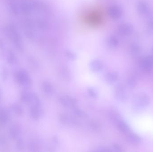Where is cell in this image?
<instances>
[{"label":"cell","instance_id":"1","mask_svg":"<svg viewBox=\"0 0 153 152\" xmlns=\"http://www.w3.org/2000/svg\"><path fill=\"white\" fill-rule=\"evenodd\" d=\"M150 103V98L147 94L140 93L134 96L133 101V107L136 111H139L146 108Z\"/></svg>","mask_w":153,"mask_h":152},{"label":"cell","instance_id":"2","mask_svg":"<svg viewBox=\"0 0 153 152\" xmlns=\"http://www.w3.org/2000/svg\"><path fill=\"white\" fill-rule=\"evenodd\" d=\"M115 95L117 99L121 102H126L128 100V95L126 90L121 84H119L115 87Z\"/></svg>","mask_w":153,"mask_h":152},{"label":"cell","instance_id":"3","mask_svg":"<svg viewBox=\"0 0 153 152\" xmlns=\"http://www.w3.org/2000/svg\"><path fill=\"white\" fill-rule=\"evenodd\" d=\"M140 66L146 72L151 71L153 68V57L147 56L144 58L141 61Z\"/></svg>","mask_w":153,"mask_h":152},{"label":"cell","instance_id":"4","mask_svg":"<svg viewBox=\"0 0 153 152\" xmlns=\"http://www.w3.org/2000/svg\"><path fill=\"white\" fill-rule=\"evenodd\" d=\"M60 120L63 124L68 126H76L79 124L76 119L67 114H62L60 115Z\"/></svg>","mask_w":153,"mask_h":152},{"label":"cell","instance_id":"5","mask_svg":"<svg viewBox=\"0 0 153 152\" xmlns=\"http://www.w3.org/2000/svg\"><path fill=\"white\" fill-rule=\"evenodd\" d=\"M59 100L62 105L67 108H74L76 104V100L68 96H61Z\"/></svg>","mask_w":153,"mask_h":152},{"label":"cell","instance_id":"6","mask_svg":"<svg viewBox=\"0 0 153 152\" xmlns=\"http://www.w3.org/2000/svg\"><path fill=\"white\" fill-rule=\"evenodd\" d=\"M118 31L121 35L128 36L133 33V27L129 24H122L119 27Z\"/></svg>","mask_w":153,"mask_h":152},{"label":"cell","instance_id":"7","mask_svg":"<svg viewBox=\"0 0 153 152\" xmlns=\"http://www.w3.org/2000/svg\"><path fill=\"white\" fill-rule=\"evenodd\" d=\"M137 10L141 15H146L150 12L149 6L146 1H141L137 5Z\"/></svg>","mask_w":153,"mask_h":152},{"label":"cell","instance_id":"8","mask_svg":"<svg viewBox=\"0 0 153 152\" xmlns=\"http://www.w3.org/2000/svg\"><path fill=\"white\" fill-rule=\"evenodd\" d=\"M127 140L129 143L134 145L140 144L141 142V138L136 133H128L127 137Z\"/></svg>","mask_w":153,"mask_h":152},{"label":"cell","instance_id":"9","mask_svg":"<svg viewBox=\"0 0 153 152\" xmlns=\"http://www.w3.org/2000/svg\"><path fill=\"white\" fill-rule=\"evenodd\" d=\"M117 124L119 130L123 133L128 134L130 132V127L124 120H121L117 122Z\"/></svg>","mask_w":153,"mask_h":152},{"label":"cell","instance_id":"10","mask_svg":"<svg viewBox=\"0 0 153 152\" xmlns=\"http://www.w3.org/2000/svg\"><path fill=\"white\" fill-rule=\"evenodd\" d=\"M90 68L94 72H99L102 70L103 65L102 63L100 60H95L92 61L90 63Z\"/></svg>","mask_w":153,"mask_h":152},{"label":"cell","instance_id":"11","mask_svg":"<svg viewBox=\"0 0 153 152\" xmlns=\"http://www.w3.org/2000/svg\"><path fill=\"white\" fill-rule=\"evenodd\" d=\"M110 14L112 17L114 19H118L121 17L122 14V12L119 7L114 6L110 9Z\"/></svg>","mask_w":153,"mask_h":152},{"label":"cell","instance_id":"12","mask_svg":"<svg viewBox=\"0 0 153 152\" xmlns=\"http://www.w3.org/2000/svg\"><path fill=\"white\" fill-rule=\"evenodd\" d=\"M43 89L44 93L47 95L50 96L52 95L53 91V87L49 82H45L43 84Z\"/></svg>","mask_w":153,"mask_h":152},{"label":"cell","instance_id":"13","mask_svg":"<svg viewBox=\"0 0 153 152\" xmlns=\"http://www.w3.org/2000/svg\"><path fill=\"white\" fill-rule=\"evenodd\" d=\"M118 78V74L116 72H109L106 75V80L109 83H114L117 80Z\"/></svg>","mask_w":153,"mask_h":152},{"label":"cell","instance_id":"14","mask_svg":"<svg viewBox=\"0 0 153 152\" xmlns=\"http://www.w3.org/2000/svg\"><path fill=\"white\" fill-rule=\"evenodd\" d=\"M148 27L149 30L153 31V12H150L146 15Z\"/></svg>","mask_w":153,"mask_h":152},{"label":"cell","instance_id":"15","mask_svg":"<svg viewBox=\"0 0 153 152\" xmlns=\"http://www.w3.org/2000/svg\"><path fill=\"white\" fill-rule=\"evenodd\" d=\"M130 50L133 55H137L140 53L141 51V47L138 44L133 43L130 46Z\"/></svg>","mask_w":153,"mask_h":152},{"label":"cell","instance_id":"16","mask_svg":"<svg viewBox=\"0 0 153 152\" xmlns=\"http://www.w3.org/2000/svg\"><path fill=\"white\" fill-rule=\"evenodd\" d=\"M74 114L78 116V117L81 118H85L87 117V115L86 112H84L83 111L79 108H74Z\"/></svg>","mask_w":153,"mask_h":152},{"label":"cell","instance_id":"17","mask_svg":"<svg viewBox=\"0 0 153 152\" xmlns=\"http://www.w3.org/2000/svg\"><path fill=\"white\" fill-rule=\"evenodd\" d=\"M87 92L89 95L92 98H96L98 96V91L94 87H89L87 89Z\"/></svg>","mask_w":153,"mask_h":152},{"label":"cell","instance_id":"18","mask_svg":"<svg viewBox=\"0 0 153 152\" xmlns=\"http://www.w3.org/2000/svg\"><path fill=\"white\" fill-rule=\"evenodd\" d=\"M128 84L129 88L131 89L135 88L137 85V80L136 79L133 77L129 78L128 81Z\"/></svg>","mask_w":153,"mask_h":152},{"label":"cell","instance_id":"19","mask_svg":"<svg viewBox=\"0 0 153 152\" xmlns=\"http://www.w3.org/2000/svg\"><path fill=\"white\" fill-rule=\"evenodd\" d=\"M112 151L114 152H122V150L121 148L118 145H114L112 147Z\"/></svg>","mask_w":153,"mask_h":152},{"label":"cell","instance_id":"20","mask_svg":"<svg viewBox=\"0 0 153 152\" xmlns=\"http://www.w3.org/2000/svg\"><path fill=\"white\" fill-rule=\"evenodd\" d=\"M96 151L97 152H111V150L109 148H107L106 147H100L97 149Z\"/></svg>","mask_w":153,"mask_h":152},{"label":"cell","instance_id":"21","mask_svg":"<svg viewBox=\"0 0 153 152\" xmlns=\"http://www.w3.org/2000/svg\"><path fill=\"white\" fill-rule=\"evenodd\" d=\"M67 55L68 57L70 59H72V60H74L76 58L75 54H74L73 53H71V52H68L67 53Z\"/></svg>","mask_w":153,"mask_h":152},{"label":"cell","instance_id":"22","mask_svg":"<svg viewBox=\"0 0 153 152\" xmlns=\"http://www.w3.org/2000/svg\"><path fill=\"white\" fill-rule=\"evenodd\" d=\"M152 54H153V48H152Z\"/></svg>","mask_w":153,"mask_h":152}]
</instances>
